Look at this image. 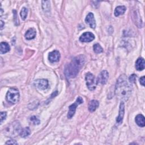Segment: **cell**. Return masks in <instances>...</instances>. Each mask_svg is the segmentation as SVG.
I'll return each instance as SVG.
<instances>
[{
  "label": "cell",
  "mask_w": 145,
  "mask_h": 145,
  "mask_svg": "<svg viewBox=\"0 0 145 145\" xmlns=\"http://www.w3.org/2000/svg\"><path fill=\"white\" fill-rule=\"evenodd\" d=\"M94 39H95V36L92 33L89 32H87L83 33L80 36V37H79V40L81 42H88L93 40Z\"/></svg>",
  "instance_id": "obj_7"
},
{
  "label": "cell",
  "mask_w": 145,
  "mask_h": 145,
  "mask_svg": "<svg viewBox=\"0 0 145 145\" xmlns=\"http://www.w3.org/2000/svg\"><path fill=\"white\" fill-rule=\"evenodd\" d=\"M135 121L137 123V124L140 126V127H144V125H145V121H144V117L141 114H138L136 117H135Z\"/></svg>",
  "instance_id": "obj_15"
},
{
  "label": "cell",
  "mask_w": 145,
  "mask_h": 145,
  "mask_svg": "<svg viewBox=\"0 0 145 145\" xmlns=\"http://www.w3.org/2000/svg\"><path fill=\"white\" fill-rule=\"evenodd\" d=\"M126 10V8L125 6H119L115 8L114 12V15L116 16H118L121 15H122L125 13Z\"/></svg>",
  "instance_id": "obj_17"
},
{
  "label": "cell",
  "mask_w": 145,
  "mask_h": 145,
  "mask_svg": "<svg viewBox=\"0 0 145 145\" xmlns=\"http://www.w3.org/2000/svg\"><path fill=\"white\" fill-rule=\"evenodd\" d=\"M27 12H28V10L25 7H23L22 8L20 12V15L22 20H25L26 19L27 16Z\"/></svg>",
  "instance_id": "obj_22"
},
{
  "label": "cell",
  "mask_w": 145,
  "mask_h": 145,
  "mask_svg": "<svg viewBox=\"0 0 145 145\" xmlns=\"http://www.w3.org/2000/svg\"><path fill=\"white\" fill-rule=\"evenodd\" d=\"M99 102L97 100H92L90 101L89 103H88V107L89 111L91 112H94L99 106Z\"/></svg>",
  "instance_id": "obj_16"
},
{
  "label": "cell",
  "mask_w": 145,
  "mask_h": 145,
  "mask_svg": "<svg viewBox=\"0 0 145 145\" xmlns=\"http://www.w3.org/2000/svg\"><path fill=\"white\" fill-rule=\"evenodd\" d=\"M83 100L82 97H78L75 103H74L72 104H71L70 106L69 107V112L67 113V118H71L74 115L75 111H76V107L80 104L83 103Z\"/></svg>",
  "instance_id": "obj_6"
},
{
  "label": "cell",
  "mask_w": 145,
  "mask_h": 145,
  "mask_svg": "<svg viewBox=\"0 0 145 145\" xmlns=\"http://www.w3.org/2000/svg\"><path fill=\"white\" fill-rule=\"evenodd\" d=\"M84 57L83 55H79L74 57L71 62L66 65L65 74L67 79L74 78L76 76L84 63Z\"/></svg>",
  "instance_id": "obj_2"
},
{
  "label": "cell",
  "mask_w": 145,
  "mask_h": 145,
  "mask_svg": "<svg viewBox=\"0 0 145 145\" xmlns=\"http://www.w3.org/2000/svg\"><path fill=\"white\" fill-rule=\"evenodd\" d=\"M139 81H140V84H142L143 86H144V84H145V77L142 76L140 79H139Z\"/></svg>",
  "instance_id": "obj_27"
},
{
  "label": "cell",
  "mask_w": 145,
  "mask_h": 145,
  "mask_svg": "<svg viewBox=\"0 0 145 145\" xmlns=\"http://www.w3.org/2000/svg\"><path fill=\"white\" fill-rule=\"evenodd\" d=\"M93 51L96 53H100L103 52V49L102 47L99 44H94L93 46Z\"/></svg>",
  "instance_id": "obj_21"
},
{
  "label": "cell",
  "mask_w": 145,
  "mask_h": 145,
  "mask_svg": "<svg viewBox=\"0 0 145 145\" xmlns=\"http://www.w3.org/2000/svg\"><path fill=\"white\" fill-rule=\"evenodd\" d=\"M6 144H18V143L14 140H8L7 142H6Z\"/></svg>",
  "instance_id": "obj_28"
},
{
  "label": "cell",
  "mask_w": 145,
  "mask_h": 145,
  "mask_svg": "<svg viewBox=\"0 0 145 145\" xmlns=\"http://www.w3.org/2000/svg\"><path fill=\"white\" fill-rule=\"evenodd\" d=\"M60 57L61 56L59 52L57 50H54L49 54L48 59L50 62L53 63L58 62L59 60Z\"/></svg>",
  "instance_id": "obj_11"
},
{
  "label": "cell",
  "mask_w": 145,
  "mask_h": 145,
  "mask_svg": "<svg viewBox=\"0 0 145 145\" xmlns=\"http://www.w3.org/2000/svg\"><path fill=\"white\" fill-rule=\"evenodd\" d=\"M85 22L87 24L89 25V26L92 28H95L96 27V21L94 18L93 14L92 12H89L87 15Z\"/></svg>",
  "instance_id": "obj_12"
},
{
  "label": "cell",
  "mask_w": 145,
  "mask_h": 145,
  "mask_svg": "<svg viewBox=\"0 0 145 145\" xmlns=\"http://www.w3.org/2000/svg\"><path fill=\"white\" fill-rule=\"evenodd\" d=\"M136 78H137L136 75L132 74L130 76V77L129 78V80L130 83H134L136 80Z\"/></svg>",
  "instance_id": "obj_26"
},
{
  "label": "cell",
  "mask_w": 145,
  "mask_h": 145,
  "mask_svg": "<svg viewBox=\"0 0 145 145\" xmlns=\"http://www.w3.org/2000/svg\"><path fill=\"white\" fill-rule=\"evenodd\" d=\"M6 116H7L6 112H2L1 113V123H2V122L6 119Z\"/></svg>",
  "instance_id": "obj_25"
},
{
  "label": "cell",
  "mask_w": 145,
  "mask_h": 145,
  "mask_svg": "<svg viewBox=\"0 0 145 145\" xmlns=\"http://www.w3.org/2000/svg\"><path fill=\"white\" fill-rule=\"evenodd\" d=\"M0 46H1V54L6 53L9 52L10 50L9 45L6 42H2L1 43Z\"/></svg>",
  "instance_id": "obj_18"
},
{
  "label": "cell",
  "mask_w": 145,
  "mask_h": 145,
  "mask_svg": "<svg viewBox=\"0 0 145 145\" xmlns=\"http://www.w3.org/2000/svg\"><path fill=\"white\" fill-rule=\"evenodd\" d=\"M42 8L44 12H48L50 11V1H42Z\"/></svg>",
  "instance_id": "obj_20"
},
{
  "label": "cell",
  "mask_w": 145,
  "mask_h": 145,
  "mask_svg": "<svg viewBox=\"0 0 145 145\" xmlns=\"http://www.w3.org/2000/svg\"><path fill=\"white\" fill-rule=\"evenodd\" d=\"M119 114L118 116L116 118V122L118 125L121 124L122 122L123 116H124V113H125V105L123 103V101H121L120 105L119 108Z\"/></svg>",
  "instance_id": "obj_10"
},
{
  "label": "cell",
  "mask_w": 145,
  "mask_h": 145,
  "mask_svg": "<svg viewBox=\"0 0 145 145\" xmlns=\"http://www.w3.org/2000/svg\"><path fill=\"white\" fill-rule=\"evenodd\" d=\"M86 80L88 88L90 91H93L96 88L97 83L95 76L91 72H88L86 75Z\"/></svg>",
  "instance_id": "obj_4"
},
{
  "label": "cell",
  "mask_w": 145,
  "mask_h": 145,
  "mask_svg": "<svg viewBox=\"0 0 145 145\" xmlns=\"http://www.w3.org/2000/svg\"><path fill=\"white\" fill-rule=\"evenodd\" d=\"M108 78H109V74L108 71L106 70H103L99 75L97 79L96 80L97 83H101L102 84H105L107 82Z\"/></svg>",
  "instance_id": "obj_8"
},
{
  "label": "cell",
  "mask_w": 145,
  "mask_h": 145,
  "mask_svg": "<svg viewBox=\"0 0 145 145\" xmlns=\"http://www.w3.org/2000/svg\"><path fill=\"white\" fill-rule=\"evenodd\" d=\"M4 24H5L4 22H3L2 20H1V30L3 29V26H4Z\"/></svg>",
  "instance_id": "obj_29"
},
{
  "label": "cell",
  "mask_w": 145,
  "mask_h": 145,
  "mask_svg": "<svg viewBox=\"0 0 145 145\" xmlns=\"http://www.w3.org/2000/svg\"><path fill=\"white\" fill-rule=\"evenodd\" d=\"M34 84L40 89H46L48 87V82L46 79H40L35 81Z\"/></svg>",
  "instance_id": "obj_9"
},
{
  "label": "cell",
  "mask_w": 145,
  "mask_h": 145,
  "mask_svg": "<svg viewBox=\"0 0 145 145\" xmlns=\"http://www.w3.org/2000/svg\"><path fill=\"white\" fill-rule=\"evenodd\" d=\"M145 62L143 58L139 57L137 59L135 62V67L136 69L138 71H142L144 69Z\"/></svg>",
  "instance_id": "obj_13"
},
{
  "label": "cell",
  "mask_w": 145,
  "mask_h": 145,
  "mask_svg": "<svg viewBox=\"0 0 145 145\" xmlns=\"http://www.w3.org/2000/svg\"><path fill=\"white\" fill-rule=\"evenodd\" d=\"M31 134V130L28 127H26L23 128L20 130V132L19 133L21 137L25 138Z\"/></svg>",
  "instance_id": "obj_19"
},
{
  "label": "cell",
  "mask_w": 145,
  "mask_h": 145,
  "mask_svg": "<svg viewBox=\"0 0 145 145\" xmlns=\"http://www.w3.org/2000/svg\"><path fill=\"white\" fill-rule=\"evenodd\" d=\"M115 93L117 98L122 101H126L129 98L131 93V87L127 81L126 75L122 74L118 78Z\"/></svg>",
  "instance_id": "obj_1"
},
{
  "label": "cell",
  "mask_w": 145,
  "mask_h": 145,
  "mask_svg": "<svg viewBox=\"0 0 145 145\" xmlns=\"http://www.w3.org/2000/svg\"><path fill=\"white\" fill-rule=\"evenodd\" d=\"M13 12V14H14V21L15 22V24L16 25H18L19 24V19L17 17V12H16V11L14 10L12 11Z\"/></svg>",
  "instance_id": "obj_24"
},
{
  "label": "cell",
  "mask_w": 145,
  "mask_h": 145,
  "mask_svg": "<svg viewBox=\"0 0 145 145\" xmlns=\"http://www.w3.org/2000/svg\"><path fill=\"white\" fill-rule=\"evenodd\" d=\"M20 98L19 91L14 88L9 89L6 94V100L11 104H15L18 102Z\"/></svg>",
  "instance_id": "obj_3"
},
{
  "label": "cell",
  "mask_w": 145,
  "mask_h": 145,
  "mask_svg": "<svg viewBox=\"0 0 145 145\" xmlns=\"http://www.w3.org/2000/svg\"><path fill=\"white\" fill-rule=\"evenodd\" d=\"M30 121L34 124V125H39L40 122V120L36 117V116H32L31 118H30Z\"/></svg>",
  "instance_id": "obj_23"
},
{
  "label": "cell",
  "mask_w": 145,
  "mask_h": 145,
  "mask_svg": "<svg viewBox=\"0 0 145 145\" xmlns=\"http://www.w3.org/2000/svg\"><path fill=\"white\" fill-rule=\"evenodd\" d=\"M6 131L9 135H16L20 132V125L18 121L13 122L6 129Z\"/></svg>",
  "instance_id": "obj_5"
},
{
  "label": "cell",
  "mask_w": 145,
  "mask_h": 145,
  "mask_svg": "<svg viewBox=\"0 0 145 145\" xmlns=\"http://www.w3.org/2000/svg\"><path fill=\"white\" fill-rule=\"evenodd\" d=\"M36 32L34 28L29 29L25 33V38L27 40H32L36 36Z\"/></svg>",
  "instance_id": "obj_14"
}]
</instances>
